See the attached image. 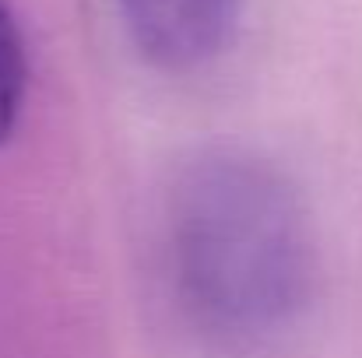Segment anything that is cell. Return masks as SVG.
Returning <instances> with one entry per match:
<instances>
[{
  "label": "cell",
  "instance_id": "obj_2",
  "mask_svg": "<svg viewBox=\"0 0 362 358\" xmlns=\"http://www.w3.org/2000/svg\"><path fill=\"white\" fill-rule=\"evenodd\" d=\"M137 49L173 71L197 67L222 53L240 0H117Z\"/></svg>",
  "mask_w": 362,
  "mask_h": 358
},
{
  "label": "cell",
  "instance_id": "obj_3",
  "mask_svg": "<svg viewBox=\"0 0 362 358\" xmlns=\"http://www.w3.org/2000/svg\"><path fill=\"white\" fill-rule=\"evenodd\" d=\"M25 95V56H21V39L18 28L0 0V141L11 133L18 109Z\"/></svg>",
  "mask_w": 362,
  "mask_h": 358
},
{
  "label": "cell",
  "instance_id": "obj_1",
  "mask_svg": "<svg viewBox=\"0 0 362 358\" xmlns=\"http://www.w3.org/2000/svg\"><path fill=\"white\" fill-rule=\"evenodd\" d=\"M173 278L194 323L229 345L278 334L303 302L310 249L292 190L253 158H208L173 197Z\"/></svg>",
  "mask_w": 362,
  "mask_h": 358
}]
</instances>
